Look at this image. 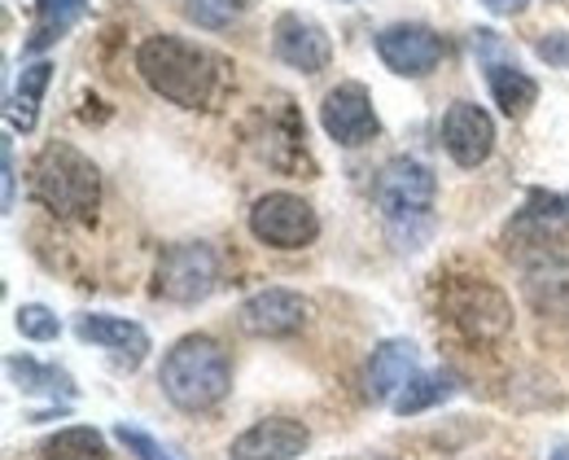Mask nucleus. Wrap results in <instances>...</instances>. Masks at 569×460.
Here are the masks:
<instances>
[{"label": "nucleus", "instance_id": "1", "mask_svg": "<svg viewBox=\"0 0 569 460\" xmlns=\"http://www.w3.org/2000/svg\"><path fill=\"white\" fill-rule=\"evenodd\" d=\"M137 71L141 79L171 106L198 110L211 106L219 92V71L223 62L214 58L211 49L180 40V36H149L137 49Z\"/></svg>", "mask_w": 569, "mask_h": 460}, {"label": "nucleus", "instance_id": "2", "mask_svg": "<svg viewBox=\"0 0 569 460\" xmlns=\"http://www.w3.org/2000/svg\"><path fill=\"white\" fill-rule=\"evenodd\" d=\"M158 386L162 394L184 408V412H207L214 403H223V394L232 390V364H228V351L207 338V333H189L180 338L167 356H162V369H158Z\"/></svg>", "mask_w": 569, "mask_h": 460}, {"label": "nucleus", "instance_id": "3", "mask_svg": "<svg viewBox=\"0 0 569 460\" xmlns=\"http://www.w3.org/2000/svg\"><path fill=\"white\" fill-rule=\"evenodd\" d=\"M31 198L58 220H92L101 202V176L71 141H49L31 158Z\"/></svg>", "mask_w": 569, "mask_h": 460}, {"label": "nucleus", "instance_id": "4", "mask_svg": "<svg viewBox=\"0 0 569 460\" xmlns=\"http://www.w3.org/2000/svg\"><path fill=\"white\" fill-rule=\"evenodd\" d=\"M503 250L526 268H557L569 259V202L535 189L503 229Z\"/></svg>", "mask_w": 569, "mask_h": 460}, {"label": "nucleus", "instance_id": "5", "mask_svg": "<svg viewBox=\"0 0 569 460\" xmlns=\"http://www.w3.org/2000/svg\"><path fill=\"white\" fill-rule=\"evenodd\" d=\"M442 311L469 342H499L512 329L508 294L482 277H451L442 286Z\"/></svg>", "mask_w": 569, "mask_h": 460}, {"label": "nucleus", "instance_id": "6", "mask_svg": "<svg viewBox=\"0 0 569 460\" xmlns=\"http://www.w3.org/2000/svg\"><path fill=\"white\" fill-rule=\"evenodd\" d=\"M219 286V259L207 241H180L158 259L153 294L167 303H202Z\"/></svg>", "mask_w": 569, "mask_h": 460}, {"label": "nucleus", "instance_id": "7", "mask_svg": "<svg viewBox=\"0 0 569 460\" xmlns=\"http://www.w3.org/2000/svg\"><path fill=\"white\" fill-rule=\"evenodd\" d=\"M433 193H438V180L426 162L417 158H390L372 184V198L381 207V216L390 224H403V220H426L429 207H433Z\"/></svg>", "mask_w": 569, "mask_h": 460}, {"label": "nucleus", "instance_id": "8", "mask_svg": "<svg viewBox=\"0 0 569 460\" xmlns=\"http://www.w3.org/2000/svg\"><path fill=\"white\" fill-rule=\"evenodd\" d=\"M250 232L272 250H302L320 237V216L298 193H263L250 207Z\"/></svg>", "mask_w": 569, "mask_h": 460}, {"label": "nucleus", "instance_id": "9", "mask_svg": "<svg viewBox=\"0 0 569 460\" xmlns=\"http://www.w3.org/2000/svg\"><path fill=\"white\" fill-rule=\"evenodd\" d=\"M320 128L329 132V141H338V146H347V150L368 146V141L381 132L368 88H363V83H351V79L338 83V88H329L325 101H320Z\"/></svg>", "mask_w": 569, "mask_h": 460}, {"label": "nucleus", "instance_id": "10", "mask_svg": "<svg viewBox=\"0 0 569 460\" xmlns=\"http://www.w3.org/2000/svg\"><path fill=\"white\" fill-rule=\"evenodd\" d=\"M377 58L395 76L421 79L442 62V36L421 27V22H395V27L377 31Z\"/></svg>", "mask_w": 569, "mask_h": 460}, {"label": "nucleus", "instance_id": "11", "mask_svg": "<svg viewBox=\"0 0 569 460\" xmlns=\"http://www.w3.org/2000/svg\"><path fill=\"white\" fill-rule=\"evenodd\" d=\"M272 49H277V58H281L284 67H293V71H302V76H320V71L333 62V40H329V31H325L316 18L293 13V9L277 18V27H272Z\"/></svg>", "mask_w": 569, "mask_h": 460}, {"label": "nucleus", "instance_id": "12", "mask_svg": "<svg viewBox=\"0 0 569 460\" xmlns=\"http://www.w3.org/2000/svg\"><path fill=\"white\" fill-rule=\"evenodd\" d=\"M237 324L250 338H289V333H298L307 324V299L293 294V290H281V286L259 290V294H250L241 303Z\"/></svg>", "mask_w": 569, "mask_h": 460}, {"label": "nucleus", "instance_id": "13", "mask_svg": "<svg viewBox=\"0 0 569 460\" xmlns=\"http://www.w3.org/2000/svg\"><path fill=\"white\" fill-rule=\"evenodd\" d=\"M442 146L460 167H482L496 150V119L473 101H456L442 114Z\"/></svg>", "mask_w": 569, "mask_h": 460}, {"label": "nucleus", "instance_id": "14", "mask_svg": "<svg viewBox=\"0 0 569 460\" xmlns=\"http://www.w3.org/2000/svg\"><path fill=\"white\" fill-rule=\"evenodd\" d=\"M311 443V430L293 417H268L254 421L241 439H232L228 457L232 460H298Z\"/></svg>", "mask_w": 569, "mask_h": 460}, {"label": "nucleus", "instance_id": "15", "mask_svg": "<svg viewBox=\"0 0 569 460\" xmlns=\"http://www.w3.org/2000/svg\"><path fill=\"white\" fill-rule=\"evenodd\" d=\"M74 333L83 342H97V347L114 351L123 369H141V360L149 356V333L137 320H123V316H79Z\"/></svg>", "mask_w": 569, "mask_h": 460}, {"label": "nucleus", "instance_id": "16", "mask_svg": "<svg viewBox=\"0 0 569 460\" xmlns=\"http://www.w3.org/2000/svg\"><path fill=\"white\" fill-rule=\"evenodd\" d=\"M412 378H417V347L408 338H390L368 360V399L372 403H386V399H395Z\"/></svg>", "mask_w": 569, "mask_h": 460}, {"label": "nucleus", "instance_id": "17", "mask_svg": "<svg viewBox=\"0 0 569 460\" xmlns=\"http://www.w3.org/2000/svg\"><path fill=\"white\" fill-rule=\"evenodd\" d=\"M83 9H88V0H36V27H31V40H27V53L53 49L83 18Z\"/></svg>", "mask_w": 569, "mask_h": 460}, {"label": "nucleus", "instance_id": "18", "mask_svg": "<svg viewBox=\"0 0 569 460\" xmlns=\"http://www.w3.org/2000/svg\"><path fill=\"white\" fill-rule=\"evenodd\" d=\"M487 83H491V97H496V106L508 119L530 114V106L539 101V83L526 76V71H517V67L491 62V67H487Z\"/></svg>", "mask_w": 569, "mask_h": 460}, {"label": "nucleus", "instance_id": "19", "mask_svg": "<svg viewBox=\"0 0 569 460\" xmlns=\"http://www.w3.org/2000/svg\"><path fill=\"white\" fill-rule=\"evenodd\" d=\"M49 79H53V67H49V62H36V67L22 71L13 97H9V110H4L13 132H31V128H36V119H40V97H44Z\"/></svg>", "mask_w": 569, "mask_h": 460}, {"label": "nucleus", "instance_id": "20", "mask_svg": "<svg viewBox=\"0 0 569 460\" xmlns=\"http://www.w3.org/2000/svg\"><path fill=\"white\" fill-rule=\"evenodd\" d=\"M40 460H110V448L97 430L71 426V430H58L53 439H44Z\"/></svg>", "mask_w": 569, "mask_h": 460}, {"label": "nucleus", "instance_id": "21", "mask_svg": "<svg viewBox=\"0 0 569 460\" xmlns=\"http://www.w3.org/2000/svg\"><path fill=\"white\" fill-rule=\"evenodd\" d=\"M9 378L18 382V390H27V394H62V399H71L74 394V386L67 373H58L53 364H40V360H27V356H13L9 364Z\"/></svg>", "mask_w": 569, "mask_h": 460}, {"label": "nucleus", "instance_id": "22", "mask_svg": "<svg viewBox=\"0 0 569 460\" xmlns=\"http://www.w3.org/2000/svg\"><path fill=\"white\" fill-rule=\"evenodd\" d=\"M451 394H456V378L451 373H417L412 382L395 394V412L399 417H417V412H426L433 403L451 399Z\"/></svg>", "mask_w": 569, "mask_h": 460}, {"label": "nucleus", "instance_id": "23", "mask_svg": "<svg viewBox=\"0 0 569 460\" xmlns=\"http://www.w3.org/2000/svg\"><path fill=\"white\" fill-rule=\"evenodd\" d=\"M13 324H18V333L31 338V342H53V338L62 333V320L44 303H22L18 316H13Z\"/></svg>", "mask_w": 569, "mask_h": 460}, {"label": "nucleus", "instance_id": "24", "mask_svg": "<svg viewBox=\"0 0 569 460\" xmlns=\"http://www.w3.org/2000/svg\"><path fill=\"white\" fill-rule=\"evenodd\" d=\"M237 9H241V0H189V4H184V13H189L198 27H207V31L228 27V22L237 18Z\"/></svg>", "mask_w": 569, "mask_h": 460}, {"label": "nucleus", "instance_id": "25", "mask_svg": "<svg viewBox=\"0 0 569 460\" xmlns=\"http://www.w3.org/2000/svg\"><path fill=\"white\" fill-rule=\"evenodd\" d=\"M114 434H119V443H123L137 460H171V452H167L158 439H149L144 430H137V426H119Z\"/></svg>", "mask_w": 569, "mask_h": 460}, {"label": "nucleus", "instance_id": "26", "mask_svg": "<svg viewBox=\"0 0 569 460\" xmlns=\"http://www.w3.org/2000/svg\"><path fill=\"white\" fill-rule=\"evenodd\" d=\"M0 162H4V211H13V207H18V171H13V150H9V141L0 146Z\"/></svg>", "mask_w": 569, "mask_h": 460}, {"label": "nucleus", "instance_id": "27", "mask_svg": "<svg viewBox=\"0 0 569 460\" xmlns=\"http://www.w3.org/2000/svg\"><path fill=\"white\" fill-rule=\"evenodd\" d=\"M491 13H499V18H512V13H521L530 0H482Z\"/></svg>", "mask_w": 569, "mask_h": 460}, {"label": "nucleus", "instance_id": "28", "mask_svg": "<svg viewBox=\"0 0 569 460\" xmlns=\"http://www.w3.org/2000/svg\"><path fill=\"white\" fill-rule=\"evenodd\" d=\"M552 460H569V448H557V452H552Z\"/></svg>", "mask_w": 569, "mask_h": 460}]
</instances>
